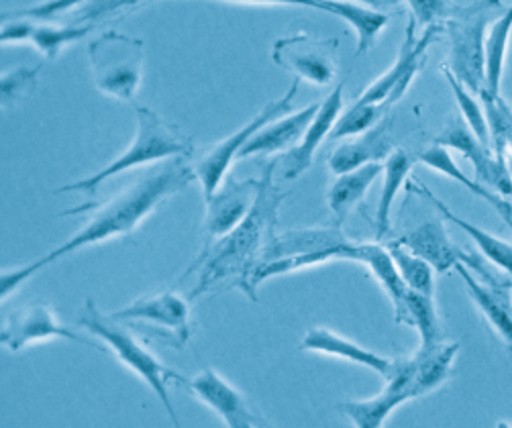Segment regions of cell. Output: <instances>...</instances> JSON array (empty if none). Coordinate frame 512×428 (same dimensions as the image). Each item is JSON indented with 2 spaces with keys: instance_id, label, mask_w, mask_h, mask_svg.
Masks as SVG:
<instances>
[{
  "instance_id": "e575fe53",
  "label": "cell",
  "mask_w": 512,
  "mask_h": 428,
  "mask_svg": "<svg viewBox=\"0 0 512 428\" xmlns=\"http://www.w3.org/2000/svg\"><path fill=\"white\" fill-rule=\"evenodd\" d=\"M441 74L447 78L451 90H453V96L457 100V106L459 111H462L464 115V121L466 125L472 129V133L486 145H490V129H488V119H486V113H484V106L480 102V96L474 98V92L464 86L462 82H459L455 78V74L445 66L441 68Z\"/></svg>"
},
{
  "instance_id": "8fae6325",
  "label": "cell",
  "mask_w": 512,
  "mask_h": 428,
  "mask_svg": "<svg viewBox=\"0 0 512 428\" xmlns=\"http://www.w3.org/2000/svg\"><path fill=\"white\" fill-rule=\"evenodd\" d=\"M415 19L408 23L404 41L400 45L398 60L392 64L388 72H384L364 94L362 102H372V104H382L386 106V111L392 104H396L404 92L411 88L413 80L421 72L425 60H427V51L431 43L437 39V33L443 29V25H431L425 29V33L417 39L415 37Z\"/></svg>"
},
{
  "instance_id": "60d3db41",
  "label": "cell",
  "mask_w": 512,
  "mask_h": 428,
  "mask_svg": "<svg viewBox=\"0 0 512 428\" xmlns=\"http://www.w3.org/2000/svg\"><path fill=\"white\" fill-rule=\"evenodd\" d=\"M5 17H7V21L3 25V33H0V41H3L5 45L31 41V35L37 25L35 21L23 19V17H9V15H5Z\"/></svg>"
},
{
  "instance_id": "f6af8a7d",
  "label": "cell",
  "mask_w": 512,
  "mask_h": 428,
  "mask_svg": "<svg viewBox=\"0 0 512 428\" xmlns=\"http://www.w3.org/2000/svg\"><path fill=\"white\" fill-rule=\"evenodd\" d=\"M502 162H504L506 172H508L510 182H512V141L508 143V147H506V151H504V155H502Z\"/></svg>"
},
{
  "instance_id": "5bb4252c",
  "label": "cell",
  "mask_w": 512,
  "mask_h": 428,
  "mask_svg": "<svg viewBox=\"0 0 512 428\" xmlns=\"http://www.w3.org/2000/svg\"><path fill=\"white\" fill-rule=\"evenodd\" d=\"M54 339H68L74 343H86L78 333L64 327L54 308L45 304H31L17 312H13L7 320L3 333H0V341L11 351H23L29 345L43 343V341H54Z\"/></svg>"
},
{
  "instance_id": "f1b7e54d",
  "label": "cell",
  "mask_w": 512,
  "mask_h": 428,
  "mask_svg": "<svg viewBox=\"0 0 512 428\" xmlns=\"http://www.w3.org/2000/svg\"><path fill=\"white\" fill-rule=\"evenodd\" d=\"M394 320L398 325L415 327L421 337V347H433L445 341V329L433 296L408 290L402 308L394 312Z\"/></svg>"
},
{
  "instance_id": "3957f363",
  "label": "cell",
  "mask_w": 512,
  "mask_h": 428,
  "mask_svg": "<svg viewBox=\"0 0 512 428\" xmlns=\"http://www.w3.org/2000/svg\"><path fill=\"white\" fill-rule=\"evenodd\" d=\"M78 320L88 333H92L98 341L105 343L125 367H129L137 378H141L151 388V392L156 394L164 404L174 426H180L178 414L170 400L168 386L170 384L186 386L188 380L178 376L174 369L166 367L147 347H143L137 341V337L131 331H127V327L121 325V320L102 314L92 298L84 302Z\"/></svg>"
},
{
  "instance_id": "4fadbf2b",
  "label": "cell",
  "mask_w": 512,
  "mask_h": 428,
  "mask_svg": "<svg viewBox=\"0 0 512 428\" xmlns=\"http://www.w3.org/2000/svg\"><path fill=\"white\" fill-rule=\"evenodd\" d=\"M343 109H345V84L339 82L333 88V92L321 102V109L313 119V123L309 125V129H306L304 137L278 159L276 172L282 180H296L304 172H309V168L315 162L317 149L325 139H329Z\"/></svg>"
},
{
  "instance_id": "9c48e42d",
  "label": "cell",
  "mask_w": 512,
  "mask_h": 428,
  "mask_svg": "<svg viewBox=\"0 0 512 428\" xmlns=\"http://www.w3.org/2000/svg\"><path fill=\"white\" fill-rule=\"evenodd\" d=\"M111 316L121 323L145 325L151 329V335L166 339L178 349L184 347L192 335L190 304L184 296L172 290L143 296Z\"/></svg>"
},
{
  "instance_id": "f546056e",
  "label": "cell",
  "mask_w": 512,
  "mask_h": 428,
  "mask_svg": "<svg viewBox=\"0 0 512 428\" xmlns=\"http://www.w3.org/2000/svg\"><path fill=\"white\" fill-rule=\"evenodd\" d=\"M413 170V157L408 155L404 149H394L384 159V170H382V192L378 198V212H376V237L378 241L384 239L392 225V208L394 198L400 192L404 180L408 178Z\"/></svg>"
},
{
  "instance_id": "bcb514c9",
  "label": "cell",
  "mask_w": 512,
  "mask_h": 428,
  "mask_svg": "<svg viewBox=\"0 0 512 428\" xmlns=\"http://www.w3.org/2000/svg\"><path fill=\"white\" fill-rule=\"evenodd\" d=\"M508 227H510V231H512V223H510V225H508Z\"/></svg>"
},
{
  "instance_id": "ab89813d",
  "label": "cell",
  "mask_w": 512,
  "mask_h": 428,
  "mask_svg": "<svg viewBox=\"0 0 512 428\" xmlns=\"http://www.w3.org/2000/svg\"><path fill=\"white\" fill-rule=\"evenodd\" d=\"M406 3L413 11L415 23L423 27L445 23L457 9L453 0H406Z\"/></svg>"
},
{
  "instance_id": "836d02e7",
  "label": "cell",
  "mask_w": 512,
  "mask_h": 428,
  "mask_svg": "<svg viewBox=\"0 0 512 428\" xmlns=\"http://www.w3.org/2000/svg\"><path fill=\"white\" fill-rule=\"evenodd\" d=\"M384 113H386V106L382 104L355 100L349 109H343L329 139H349L355 135H362L374 129L382 121Z\"/></svg>"
},
{
  "instance_id": "d6a6232c",
  "label": "cell",
  "mask_w": 512,
  "mask_h": 428,
  "mask_svg": "<svg viewBox=\"0 0 512 428\" xmlns=\"http://www.w3.org/2000/svg\"><path fill=\"white\" fill-rule=\"evenodd\" d=\"M478 96L488 119L490 147L496 157L502 159L508 143L512 141V106L502 98L500 92L482 90Z\"/></svg>"
},
{
  "instance_id": "2e32d148",
  "label": "cell",
  "mask_w": 512,
  "mask_h": 428,
  "mask_svg": "<svg viewBox=\"0 0 512 428\" xmlns=\"http://www.w3.org/2000/svg\"><path fill=\"white\" fill-rule=\"evenodd\" d=\"M353 247H355V241H351L339 229V225L337 227H302L286 233H276L272 241L266 245L260 265L268 261L284 259V257L323 253V251H337L343 259L351 261Z\"/></svg>"
},
{
  "instance_id": "4dcf8cb0",
  "label": "cell",
  "mask_w": 512,
  "mask_h": 428,
  "mask_svg": "<svg viewBox=\"0 0 512 428\" xmlns=\"http://www.w3.org/2000/svg\"><path fill=\"white\" fill-rule=\"evenodd\" d=\"M510 35H512V5L488 29V37H486V90L488 92H500Z\"/></svg>"
},
{
  "instance_id": "f35d334b",
  "label": "cell",
  "mask_w": 512,
  "mask_h": 428,
  "mask_svg": "<svg viewBox=\"0 0 512 428\" xmlns=\"http://www.w3.org/2000/svg\"><path fill=\"white\" fill-rule=\"evenodd\" d=\"M41 70L43 66H19L5 72L3 82H0V88H3V104L9 106L11 102L31 92V88L37 84Z\"/></svg>"
},
{
  "instance_id": "ee69618b",
  "label": "cell",
  "mask_w": 512,
  "mask_h": 428,
  "mask_svg": "<svg viewBox=\"0 0 512 428\" xmlns=\"http://www.w3.org/2000/svg\"><path fill=\"white\" fill-rule=\"evenodd\" d=\"M347 3H357V5H366V7H372V9H390V7H396L400 0H347Z\"/></svg>"
},
{
  "instance_id": "74e56055",
  "label": "cell",
  "mask_w": 512,
  "mask_h": 428,
  "mask_svg": "<svg viewBox=\"0 0 512 428\" xmlns=\"http://www.w3.org/2000/svg\"><path fill=\"white\" fill-rule=\"evenodd\" d=\"M88 0H41L39 5H33L29 9H21L15 13H5L9 17H23L31 21H41V23H54L62 19L66 13L78 11L82 5H86Z\"/></svg>"
},
{
  "instance_id": "83f0119b",
  "label": "cell",
  "mask_w": 512,
  "mask_h": 428,
  "mask_svg": "<svg viewBox=\"0 0 512 428\" xmlns=\"http://www.w3.org/2000/svg\"><path fill=\"white\" fill-rule=\"evenodd\" d=\"M351 261L364 263L368 267L372 276L376 278V282L388 294V298L394 306V312L402 308V304L406 300V294L411 288H408L406 282L402 280L388 247H384L380 243H355L353 253H351Z\"/></svg>"
},
{
  "instance_id": "ac0fdd59",
  "label": "cell",
  "mask_w": 512,
  "mask_h": 428,
  "mask_svg": "<svg viewBox=\"0 0 512 428\" xmlns=\"http://www.w3.org/2000/svg\"><path fill=\"white\" fill-rule=\"evenodd\" d=\"M260 180L225 178L217 192L207 200V229L209 239H219L231 233L251 210L258 196Z\"/></svg>"
},
{
  "instance_id": "ba28073f",
  "label": "cell",
  "mask_w": 512,
  "mask_h": 428,
  "mask_svg": "<svg viewBox=\"0 0 512 428\" xmlns=\"http://www.w3.org/2000/svg\"><path fill=\"white\" fill-rule=\"evenodd\" d=\"M296 94H298V80L292 82V86L286 90L284 96H280L278 100H272L270 104H266L264 111H260L258 115H255L237 133H233L227 139L219 141L207 155L200 159V162L194 168V172H196V178H198V182L202 186L204 200H209L217 192V188L227 178V172H229L231 164L239 157L241 149L251 141V137L255 133H260L268 123H272V121L292 113V102H294Z\"/></svg>"
},
{
  "instance_id": "30bf717a",
  "label": "cell",
  "mask_w": 512,
  "mask_h": 428,
  "mask_svg": "<svg viewBox=\"0 0 512 428\" xmlns=\"http://www.w3.org/2000/svg\"><path fill=\"white\" fill-rule=\"evenodd\" d=\"M337 39H319L309 33H294L274 43L272 60L315 86H327L337 76Z\"/></svg>"
},
{
  "instance_id": "8992f818",
  "label": "cell",
  "mask_w": 512,
  "mask_h": 428,
  "mask_svg": "<svg viewBox=\"0 0 512 428\" xmlns=\"http://www.w3.org/2000/svg\"><path fill=\"white\" fill-rule=\"evenodd\" d=\"M94 86L117 100L131 102L143 82L145 49L135 37L107 31L88 45Z\"/></svg>"
},
{
  "instance_id": "4316f807",
  "label": "cell",
  "mask_w": 512,
  "mask_h": 428,
  "mask_svg": "<svg viewBox=\"0 0 512 428\" xmlns=\"http://www.w3.org/2000/svg\"><path fill=\"white\" fill-rule=\"evenodd\" d=\"M382 170H384V164L376 162V164H366L362 168L337 176V180L327 192V204L339 227L347 221L349 212L364 200V196L368 194L370 186L378 180Z\"/></svg>"
},
{
  "instance_id": "d590c367",
  "label": "cell",
  "mask_w": 512,
  "mask_h": 428,
  "mask_svg": "<svg viewBox=\"0 0 512 428\" xmlns=\"http://www.w3.org/2000/svg\"><path fill=\"white\" fill-rule=\"evenodd\" d=\"M88 31H92V25L58 27L51 23H43V25H35L31 43L39 53H43L47 60H56L68 45L80 41Z\"/></svg>"
},
{
  "instance_id": "5b68a950",
  "label": "cell",
  "mask_w": 512,
  "mask_h": 428,
  "mask_svg": "<svg viewBox=\"0 0 512 428\" xmlns=\"http://www.w3.org/2000/svg\"><path fill=\"white\" fill-rule=\"evenodd\" d=\"M504 11L502 0H474L464 7L457 5L443 23L449 39L447 68L474 94L486 90V37Z\"/></svg>"
},
{
  "instance_id": "d4e9b609",
  "label": "cell",
  "mask_w": 512,
  "mask_h": 428,
  "mask_svg": "<svg viewBox=\"0 0 512 428\" xmlns=\"http://www.w3.org/2000/svg\"><path fill=\"white\" fill-rule=\"evenodd\" d=\"M459 353V343H439L419 347L413 355V396L421 398L441 388L453 373V363Z\"/></svg>"
},
{
  "instance_id": "7402d4cb",
  "label": "cell",
  "mask_w": 512,
  "mask_h": 428,
  "mask_svg": "<svg viewBox=\"0 0 512 428\" xmlns=\"http://www.w3.org/2000/svg\"><path fill=\"white\" fill-rule=\"evenodd\" d=\"M300 351H311V353H323L329 357H339L345 361H351L355 365H364L376 373H380L382 378H388L394 359L382 357L362 345H357L355 341L331 331V329H311L309 333L304 335L302 343H300Z\"/></svg>"
},
{
  "instance_id": "7a4b0ae2",
  "label": "cell",
  "mask_w": 512,
  "mask_h": 428,
  "mask_svg": "<svg viewBox=\"0 0 512 428\" xmlns=\"http://www.w3.org/2000/svg\"><path fill=\"white\" fill-rule=\"evenodd\" d=\"M184 159L186 157L168 159L164 166L143 176L141 180H137L135 184H131L129 188H125L121 194H117L107 202L66 210L64 214H78L84 210H92V217L68 241L58 245L54 251H49L45 257L37 259L35 263L39 265V270L88 245L105 243L109 239H117L133 233L153 210H156L160 204H164L166 200H170L180 190H184L196 178V172L184 162Z\"/></svg>"
},
{
  "instance_id": "484cf974",
  "label": "cell",
  "mask_w": 512,
  "mask_h": 428,
  "mask_svg": "<svg viewBox=\"0 0 512 428\" xmlns=\"http://www.w3.org/2000/svg\"><path fill=\"white\" fill-rule=\"evenodd\" d=\"M319 11L331 13L349 23V27L357 35L355 56H364V53H368L388 25V15L384 11L357 3H347V0H321Z\"/></svg>"
},
{
  "instance_id": "1f68e13d",
  "label": "cell",
  "mask_w": 512,
  "mask_h": 428,
  "mask_svg": "<svg viewBox=\"0 0 512 428\" xmlns=\"http://www.w3.org/2000/svg\"><path fill=\"white\" fill-rule=\"evenodd\" d=\"M386 247L406 286L415 292L435 298V267L427 259L413 253L411 249H406L398 241H390Z\"/></svg>"
},
{
  "instance_id": "277c9868",
  "label": "cell",
  "mask_w": 512,
  "mask_h": 428,
  "mask_svg": "<svg viewBox=\"0 0 512 428\" xmlns=\"http://www.w3.org/2000/svg\"><path fill=\"white\" fill-rule=\"evenodd\" d=\"M135 115H137V131H135L133 143L96 174L84 180L66 184L58 188L56 194H62V192L94 194V190L102 182L111 180L117 174L129 172L145 164L168 162V159H174V157H188L192 153L190 139L184 137L176 127L168 125L158 113L149 111L147 106L135 104Z\"/></svg>"
},
{
  "instance_id": "7c38bea8",
  "label": "cell",
  "mask_w": 512,
  "mask_h": 428,
  "mask_svg": "<svg viewBox=\"0 0 512 428\" xmlns=\"http://www.w3.org/2000/svg\"><path fill=\"white\" fill-rule=\"evenodd\" d=\"M415 400L413 396V357H396L386 388L368 400H347L337 408L357 428H380L388 416L404 402Z\"/></svg>"
},
{
  "instance_id": "9a60e30c",
  "label": "cell",
  "mask_w": 512,
  "mask_h": 428,
  "mask_svg": "<svg viewBox=\"0 0 512 428\" xmlns=\"http://www.w3.org/2000/svg\"><path fill=\"white\" fill-rule=\"evenodd\" d=\"M433 143L462 153L474 166L480 182H484L488 188L496 190L498 194H502L506 198L512 196V182H510L504 162L496 157V153L492 151L490 145L482 143L472 133V129L466 123L451 121Z\"/></svg>"
},
{
  "instance_id": "7bdbcfd3",
  "label": "cell",
  "mask_w": 512,
  "mask_h": 428,
  "mask_svg": "<svg viewBox=\"0 0 512 428\" xmlns=\"http://www.w3.org/2000/svg\"><path fill=\"white\" fill-rule=\"evenodd\" d=\"M227 3H243V5H280V7H306L321 9V0H227Z\"/></svg>"
},
{
  "instance_id": "d6986e66",
  "label": "cell",
  "mask_w": 512,
  "mask_h": 428,
  "mask_svg": "<svg viewBox=\"0 0 512 428\" xmlns=\"http://www.w3.org/2000/svg\"><path fill=\"white\" fill-rule=\"evenodd\" d=\"M321 109V102L306 104L304 109L296 113H288L272 123H268L260 133H255L251 141L241 149L239 159L255 157V155H274L290 151L309 129L313 119Z\"/></svg>"
},
{
  "instance_id": "6da1fadb",
  "label": "cell",
  "mask_w": 512,
  "mask_h": 428,
  "mask_svg": "<svg viewBox=\"0 0 512 428\" xmlns=\"http://www.w3.org/2000/svg\"><path fill=\"white\" fill-rule=\"evenodd\" d=\"M276 166L278 162H270L264 170L258 196L247 217L225 237L207 239V245L188 270V274L196 272L192 298L219 286L239 288L245 296L249 294L251 276L258 270L266 245L276 235L278 212L288 196L276 184Z\"/></svg>"
},
{
  "instance_id": "8d00e7d4",
  "label": "cell",
  "mask_w": 512,
  "mask_h": 428,
  "mask_svg": "<svg viewBox=\"0 0 512 428\" xmlns=\"http://www.w3.org/2000/svg\"><path fill=\"white\" fill-rule=\"evenodd\" d=\"M143 3H147V0H88L86 5H82L78 11L72 13L74 15L72 25H92L94 27L96 21L109 19L117 13L135 9Z\"/></svg>"
},
{
  "instance_id": "b9f144b4",
  "label": "cell",
  "mask_w": 512,
  "mask_h": 428,
  "mask_svg": "<svg viewBox=\"0 0 512 428\" xmlns=\"http://www.w3.org/2000/svg\"><path fill=\"white\" fill-rule=\"evenodd\" d=\"M39 272L37 263H29V265H21L17 270H9L3 274V288H0V296H3V302L9 300L13 296V292L17 288H21L27 280H31L35 274Z\"/></svg>"
},
{
  "instance_id": "cb8c5ba5",
  "label": "cell",
  "mask_w": 512,
  "mask_h": 428,
  "mask_svg": "<svg viewBox=\"0 0 512 428\" xmlns=\"http://www.w3.org/2000/svg\"><path fill=\"white\" fill-rule=\"evenodd\" d=\"M419 159H421V164H425L427 168L439 172L441 176H445V178H449V180H453V182H457V184L466 186L474 196H478V198H482L486 204H490V206L500 214L502 221H504L506 225L512 223V204L508 202V198L502 196V194H498L496 190L484 186L480 180L468 178L466 172L455 164V159L451 157V153H449L447 147L433 143L431 147H427V149L419 155Z\"/></svg>"
},
{
  "instance_id": "603a6c76",
  "label": "cell",
  "mask_w": 512,
  "mask_h": 428,
  "mask_svg": "<svg viewBox=\"0 0 512 428\" xmlns=\"http://www.w3.org/2000/svg\"><path fill=\"white\" fill-rule=\"evenodd\" d=\"M408 192L421 194L423 198H427L429 202H433V206L443 212V217H445L449 223H453L455 227H459L464 233L470 235V239L474 241V245L480 249V253H482L490 263H494L500 272H504V274H508V276L512 278V243H508V241H504V239H500V237H496V235H492V233H488V231H484V229L472 225L470 221L459 217V214H455L447 204H443V202H441L425 184H421V182L408 184Z\"/></svg>"
},
{
  "instance_id": "e0dca14e",
  "label": "cell",
  "mask_w": 512,
  "mask_h": 428,
  "mask_svg": "<svg viewBox=\"0 0 512 428\" xmlns=\"http://www.w3.org/2000/svg\"><path fill=\"white\" fill-rule=\"evenodd\" d=\"M186 388L194 398L215 410L229 428H251L260 424L243 394L211 367L202 369L194 380L186 384Z\"/></svg>"
},
{
  "instance_id": "52a82bcc",
  "label": "cell",
  "mask_w": 512,
  "mask_h": 428,
  "mask_svg": "<svg viewBox=\"0 0 512 428\" xmlns=\"http://www.w3.org/2000/svg\"><path fill=\"white\" fill-rule=\"evenodd\" d=\"M484 255L470 253L466 263H457L455 270L464 278L470 298L480 308L482 316L494 333L512 349V278L496 274Z\"/></svg>"
},
{
  "instance_id": "44dd1931",
  "label": "cell",
  "mask_w": 512,
  "mask_h": 428,
  "mask_svg": "<svg viewBox=\"0 0 512 428\" xmlns=\"http://www.w3.org/2000/svg\"><path fill=\"white\" fill-rule=\"evenodd\" d=\"M392 151L394 143L390 137V123L380 121L374 129L349 137V141L339 145L329 157V170L335 176H341L366 164H380Z\"/></svg>"
},
{
  "instance_id": "ffe728a7",
  "label": "cell",
  "mask_w": 512,
  "mask_h": 428,
  "mask_svg": "<svg viewBox=\"0 0 512 428\" xmlns=\"http://www.w3.org/2000/svg\"><path fill=\"white\" fill-rule=\"evenodd\" d=\"M396 241L427 259L435 267L437 274H447L449 270H455L457 263H466L470 257V251L459 249L451 241L445 225L439 219L423 221Z\"/></svg>"
}]
</instances>
